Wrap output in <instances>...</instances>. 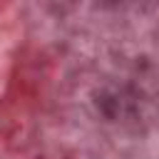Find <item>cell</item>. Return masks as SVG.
Instances as JSON below:
<instances>
[]
</instances>
